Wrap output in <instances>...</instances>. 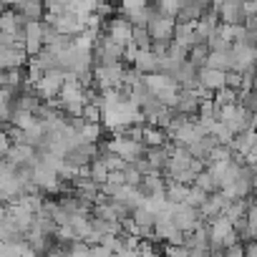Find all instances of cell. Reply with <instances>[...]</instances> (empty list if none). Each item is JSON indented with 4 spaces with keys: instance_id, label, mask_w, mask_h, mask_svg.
Here are the masks:
<instances>
[{
    "instance_id": "obj_1",
    "label": "cell",
    "mask_w": 257,
    "mask_h": 257,
    "mask_svg": "<svg viewBox=\"0 0 257 257\" xmlns=\"http://www.w3.org/2000/svg\"><path fill=\"white\" fill-rule=\"evenodd\" d=\"M214 113H217V121H222L232 134H242V132H247V128L254 126V113H249L239 103L219 106V108H214Z\"/></svg>"
},
{
    "instance_id": "obj_2",
    "label": "cell",
    "mask_w": 257,
    "mask_h": 257,
    "mask_svg": "<svg viewBox=\"0 0 257 257\" xmlns=\"http://www.w3.org/2000/svg\"><path fill=\"white\" fill-rule=\"evenodd\" d=\"M63 86V71L53 68V71H46L38 81H36V88H33V96L43 103L48 101H56L58 98V91Z\"/></svg>"
},
{
    "instance_id": "obj_3",
    "label": "cell",
    "mask_w": 257,
    "mask_h": 257,
    "mask_svg": "<svg viewBox=\"0 0 257 257\" xmlns=\"http://www.w3.org/2000/svg\"><path fill=\"white\" fill-rule=\"evenodd\" d=\"M106 149L113 152L116 157H121L126 164H134V162H137L139 157H144V152H147V147H144L142 142L128 139V137H123V134H118L116 139H111V142L106 144Z\"/></svg>"
},
{
    "instance_id": "obj_4",
    "label": "cell",
    "mask_w": 257,
    "mask_h": 257,
    "mask_svg": "<svg viewBox=\"0 0 257 257\" xmlns=\"http://www.w3.org/2000/svg\"><path fill=\"white\" fill-rule=\"evenodd\" d=\"M172 222H174V227H177L182 234H187V232H192L194 224L202 222V219H199V212H197L194 207L174 204V207H172Z\"/></svg>"
},
{
    "instance_id": "obj_5",
    "label": "cell",
    "mask_w": 257,
    "mask_h": 257,
    "mask_svg": "<svg viewBox=\"0 0 257 257\" xmlns=\"http://www.w3.org/2000/svg\"><path fill=\"white\" fill-rule=\"evenodd\" d=\"M224 207H227V199H224L222 192L217 189L214 194H207V197H204V202L197 207V212H199V219H202V222H212L214 217H219V214L224 212Z\"/></svg>"
},
{
    "instance_id": "obj_6",
    "label": "cell",
    "mask_w": 257,
    "mask_h": 257,
    "mask_svg": "<svg viewBox=\"0 0 257 257\" xmlns=\"http://www.w3.org/2000/svg\"><path fill=\"white\" fill-rule=\"evenodd\" d=\"M41 48H43V28H41V21H31V23H26V28H23V51H26L28 56H36Z\"/></svg>"
},
{
    "instance_id": "obj_7",
    "label": "cell",
    "mask_w": 257,
    "mask_h": 257,
    "mask_svg": "<svg viewBox=\"0 0 257 257\" xmlns=\"http://www.w3.org/2000/svg\"><path fill=\"white\" fill-rule=\"evenodd\" d=\"M197 83L207 91H219L224 88V71H217V68H197Z\"/></svg>"
},
{
    "instance_id": "obj_8",
    "label": "cell",
    "mask_w": 257,
    "mask_h": 257,
    "mask_svg": "<svg viewBox=\"0 0 257 257\" xmlns=\"http://www.w3.org/2000/svg\"><path fill=\"white\" fill-rule=\"evenodd\" d=\"M132 23H128L126 18H111L108 21V38L113 41V43H118V46H126L128 41H132Z\"/></svg>"
},
{
    "instance_id": "obj_9",
    "label": "cell",
    "mask_w": 257,
    "mask_h": 257,
    "mask_svg": "<svg viewBox=\"0 0 257 257\" xmlns=\"http://www.w3.org/2000/svg\"><path fill=\"white\" fill-rule=\"evenodd\" d=\"M132 66H134V71H139L142 76H147V73H157V71H159V58H157L149 48H147V51H137Z\"/></svg>"
},
{
    "instance_id": "obj_10",
    "label": "cell",
    "mask_w": 257,
    "mask_h": 257,
    "mask_svg": "<svg viewBox=\"0 0 257 257\" xmlns=\"http://www.w3.org/2000/svg\"><path fill=\"white\" fill-rule=\"evenodd\" d=\"M144 159L149 162V167H152L154 172H164V167H167V162H169L167 147H147Z\"/></svg>"
},
{
    "instance_id": "obj_11",
    "label": "cell",
    "mask_w": 257,
    "mask_h": 257,
    "mask_svg": "<svg viewBox=\"0 0 257 257\" xmlns=\"http://www.w3.org/2000/svg\"><path fill=\"white\" fill-rule=\"evenodd\" d=\"M167 142H169V139H167V134H164V128L144 123V132H142V144H144V147H164Z\"/></svg>"
},
{
    "instance_id": "obj_12",
    "label": "cell",
    "mask_w": 257,
    "mask_h": 257,
    "mask_svg": "<svg viewBox=\"0 0 257 257\" xmlns=\"http://www.w3.org/2000/svg\"><path fill=\"white\" fill-rule=\"evenodd\" d=\"M187 189H189V184H179V182L167 179V184H164V199L169 204H182L184 197H187Z\"/></svg>"
},
{
    "instance_id": "obj_13",
    "label": "cell",
    "mask_w": 257,
    "mask_h": 257,
    "mask_svg": "<svg viewBox=\"0 0 257 257\" xmlns=\"http://www.w3.org/2000/svg\"><path fill=\"white\" fill-rule=\"evenodd\" d=\"M18 13L31 23V21H41L43 18V0H21L18 3Z\"/></svg>"
},
{
    "instance_id": "obj_14",
    "label": "cell",
    "mask_w": 257,
    "mask_h": 257,
    "mask_svg": "<svg viewBox=\"0 0 257 257\" xmlns=\"http://www.w3.org/2000/svg\"><path fill=\"white\" fill-rule=\"evenodd\" d=\"M132 222L137 227H152L157 222V214L147 207H137V209H132Z\"/></svg>"
},
{
    "instance_id": "obj_15",
    "label": "cell",
    "mask_w": 257,
    "mask_h": 257,
    "mask_svg": "<svg viewBox=\"0 0 257 257\" xmlns=\"http://www.w3.org/2000/svg\"><path fill=\"white\" fill-rule=\"evenodd\" d=\"M192 184H194L197 189H202L204 194H214V192L219 189V187L214 184V179L209 177V172H207V169H202V172L194 177V182H192Z\"/></svg>"
},
{
    "instance_id": "obj_16",
    "label": "cell",
    "mask_w": 257,
    "mask_h": 257,
    "mask_svg": "<svg viewBox=\"0 0 257 257\" xmlns=\"http://www.w3.org/2000/svg\"><path fill=\"white\" fill-rule=\"evenodd\" d=\"M101 123H83L78 128V137H81V144H96L98 137H101Z\"/></svg>"
},
{
    "instance_id": "obj_17",
    "label": "cell",
    "mask_w": 257,
    "mask_h": 257,
    "mask_svg": "<svg viewBox=\"0 0 257 257\" xmlns=\"http://www.w3.org/2000/svg\"><path fill=\"white\" fill-rule=\"evenodd\" d=\"M98 244H103L111 254H116V252L123 249V239H121V234H103V237L98 239Z\"/></svg>"
},
{
    "instance_id": "obj_18",
    "label": "cell",
    "mask_w": 257,
    "mask_h": 257,
    "mask_svg": "<svg viewBox=\"0 0 257 257\" xmlns=\"http://www.w3.org/2000/svg\"><path fill=\"white\" fill-rule=\"evenodd\" d=\"M121 177H123V184H128V187H139V184H142V174H139L132 164L121 172Z\"/></svg>"
},
{
    "instance_id": "obj_19",
    "label": "cell",
    "mask_w": 257,
    "mask_h": 257,
    "mask_svg": "<svg viewBox=\"0 0 257 257\" xmlns=\"http://www.w3.org/2000/svg\"><path fill=\"white\" fill-rule=\"evenodd\" d=\"M222 257H244V252H242V242H232V244H227V247L222 249Z\"/></svg>"
},
{
    "instance_id": "obj_20",
    "label": "cell",
    "mask_w": 257,
    "mask_h": 257,
    "mask_svg": "<svg viewBox=\"0 0 257 257\" xmlns=\"http://www.w3.org/2000/svg\"><path fill=\"white\" fill-rule=\"evenodd\" d=\"M88 257H113V254H111L103 244H91V247H88Z\"/></svg>"
},
{
    "instance_id": "obj_21",
    "label": "cell",
    "mask_w": 257,
    "mask_h": 257,
    "mask_svg": "<svg viewBox=\"0 0 257 257\" xmlns=\"http://www.w3.org/2000/svg\"><path fill=\"white\" fill-rule=\"evenodd\" d=\"M11 113H13L11 103L8 101H0V123H8L11 121Z\"/></svg>"
},
{
    "instance_id": "obj_22",
    "label": "cell",
    "mask_w": 257,
    "mask_h": 257,
    "mask_svg": "<svg viewBox=\"0 0 257 257\" xmlns=\"http://www.w3.org/2000/svg\"><path fill=\"white\" fill-rule=\"evenodd\" d=\"M242 252H244V257H257V244H254V239H252V242H242Z\"/></svg>"
},
{
    "instance_id": "obj_23",
    "label": "cell",
    "mask_w": 257,
    "mask_h": 257,
    "mask_svg": "<svg viewBox=\"0 0 257 257\" xmlns=\"http://www.w3.org/2000/svg\"><path fill=\"white\" fill-rule=\"evenodd\" d=\"M11 149V142L6 137V132H0V157H6V152Z\"/></svg>"
},
{
    "instance_id": "obj_24",
    "label": "cell",
    "mask_w": 257,
    "mask_h": 257,
    "mask_svg": "<svg viewBox=\"0 0 257 257\" xmlns=\"http://www.w3.org/2000/svg\"><path fill=\"white\" fill-rule=\"evenodd\" d=\"M113 257H139V249H121V252H116Z\"/></svg>"
}]
</instances>
